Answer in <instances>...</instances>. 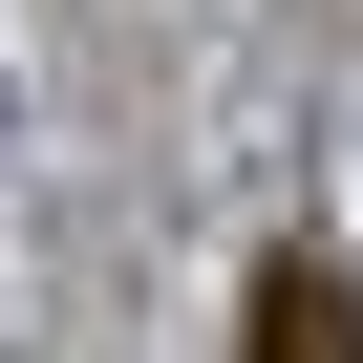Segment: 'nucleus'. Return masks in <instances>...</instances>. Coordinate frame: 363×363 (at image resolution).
Returning a JSON list of instances; mask_svg holds the SVG:
<instances>
[{"label": "nucleus", "mask_w": 363, "mask_h": 363, "mask_svg": "<svg viewBox=\"0 0 363 363\" xmlns=\"http://www.w3.org/2000/svg\"><path fill=\"white\" fill-rule=\"evenodd\" d=\"M235 363H363V278H342V257H257Z\"/></svg>", "instance_id": "nucleus-1"}]
</instances>
